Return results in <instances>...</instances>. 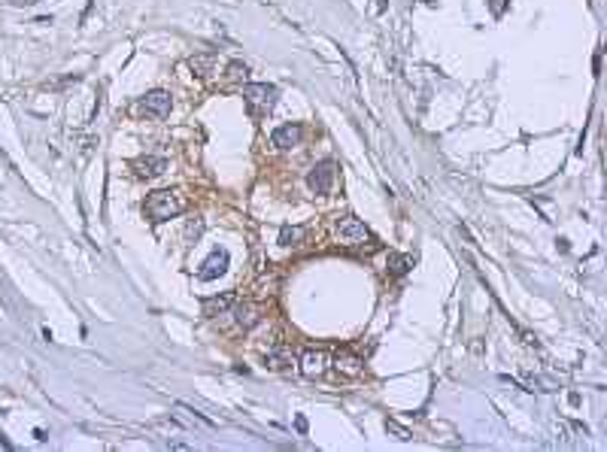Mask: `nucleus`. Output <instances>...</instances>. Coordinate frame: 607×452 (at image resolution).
I'll list each match as a JSON object with an SVG mask.
<instances>
[{"mask_svg":"<svg viewBox=\"0 0 607 452\" xmlns=\"http://www.w3.org/2000/svg\"><path fill=\"white\" fill-rule=\"evenodd\" d=\"M228 76H231V79H246V76H250V67L240 64V61H234L231 67H228Z\"/></svg>","mask_w":607,"mask_h":452,"instance_id":"16","label":"nucleus"},{"mask_svg":"<svg viewBox=\"0 0 607 452\" xmlns=\"http://www.w3.org/2000/svg\"><path fill=\"white\" fill-rule=\"evenodd\" d=\"M243 97L250 107H259V109H271L277 104V88L268 85V82H250L243 85Z\"/></svg>","mask_w":607,"mask_h":452,"instance_id":"3","label":"nucleus"},{"mask_svg":"<svg viewBox=\"0 0 607 452\" xmlns=\"http://www.w3.org/2000/svg\"><path fill=\"white\" fill-rule=\"evenodd\" d=\"M186 207H189V200H186L182 191L164 189V191H152V195L146 198V207L143 210H146V216H149L152 222H164V219L179 216Z\"/></svg>","mask_w":607,"mask_h":452,"instance_id":"1","label":"nucleus"},{"mask_svg":"<svg viewBox=\"0 0 607 452\" xmlns=\"http://www.w3.org/2000/svg\"><path fill=\"white\" fill-rule=\"evenodd\" d=\"M231 307H234V292H225V294H219V298L204 301V316H222V313H228Z\"/></svg>","mask_w":607,"mask_h":452,"instance_id":"11","label":"nucleus"},{"mask_svg":"<svg viewBox=\"0 0 607 452\" xmlns=\"http://www.w3.org/2000/svg\"><path fill=\"white\" fill-rule=\"evenodd\" d=\"M225 270H228V252H222V249H219V252H213L204 264H200L198 276H200V280H216V276H222Z\"/></svg>","mask_w":607,"mask_h":452,"instance_id":"8","label":"nucleus"},{"mask_svg":"<svg viewBox=\"0 0 607 452\" xmlns=\"http://www.w3.org/2000/svg\"><path fill=\"white\" fill-rule=\"evenodd\" d=\"M134 170L140 173V177L149 179V177H158V173L168 170V161H164V158H155V155H149V158H137V161H134Z\"/></svg>","mask_w":607,"mask_h":452,"instance_id":"10","label":"nucleus"},{"mask_svg":"<svg viewBox=\"0 0 607 452\" xmlns=\"http://www.w3.org/2000/svg\"><path fill=\"white\" fill-rule=\"evenodd\" d=\"M304 137V128L301 125H282L273 131V146L277 149H292V146H298Z\"/></svg>","mask_w":607,"mask_h":452,"instance_id":"9","label":"nucleus"},{"mask_svg":"<svg viewBox=\"0 0 607 452\" xmlns=\"http://www.w3.org/2000/svg\"><path fill=\"white\" fill-rule=\"evenodd\" d=\"M268 364L273 371H289L292 364H295V355L289 352V349H271L268 352Z\"/></svg>","mask_w":607,"mask_h":452,"instance_id":"13","label":"nucleus"},{"mask_svg":"<svg viewBox=\"0 0 607 452\" xmlns=\"http://www.w3.org/2000/svg\"><path fill=\"white\" fill-rule=\"evenodd\" d=\"M334 173H337V164L334 161H322V164H316V167L310 170L307 186L316 191V195H328L331 186H334Z\"/></svg>","mask_w":607,"mask_h":452,"instance_id":"4","label":"nucleus"},{"mask_svg":"<svg viewBox=\"0 0 607 452\" xmlns=\"http://www.w3.org/2000/svg\"><path fill=\"white\" fill-rule=\"evenodd\" d=\"M261 303H252V301H243V303H237V307L231 310V316H234V322L240 325L243 331H250V328H255L261 322Z\"/></svg>","mask_w":607,"mask_h":452,"instance_id":"6","label":"nucleus"},{"mask_svg":"<svg viewBox=\"0 0 607 452\" xmlns=\"http://www.w3.org/2000/svg\"><path fill=\"white\" fill-rule=\"evenodd\" d=\"M410 267H413V258H410V255H389V270H392L395 276L410 273Z\"/></svg>","mask_w":607,"mask_h":452,"instance_id":"14","label":"nucleus"},{"mask_svg":"<svg viewBox=\"0 0 607 452\" xmlns=\"http://www.w3.org/2000/svg\"><path fill=\"white\" fill-rule=\"evenodd\" d=\"M386 428H389V431H395V434H398L401 440H410V431H404L401 425H395V422H386Z\"/></svg>","mask_w":607,"mask_h":452,"instance_id":"17","label":"nucleus"},{"mask_svg":"<svg viewBox=\"0 0 607 452\" xmlns=\"http://www.w3.org/2000/svg\"><path fill=\"white\" fill-rule=\"evenodd\" d=\"M301 371L304 376H322L328 371V352L325 349H307L301 355Z\"/></svg>","mask_w":607,"mask_h":452,"instance_id":"7","label":"nucleus"},{"mask_svg":"<svg viewBox=\"0 0 607 452\" xmlns=\"http://www.w3.org/2000/svg\"><path fill=\"white\" fill-rule=\"evenodd\" d=\"M170 95L168 91H149L143 100H140V109L146 116H152V118H164V116H170Z\"/></svg>","mask_w":607,"mask_h":452,"instance_id":"5","label":"nucleus"},{"mask_svg":"<svg viewBox=\"0 0 607 452\" xmlns=\"http://www.w3.org/2000/svg\"><path fill=\"white\" fill-rule=\"evenodd\" d=\"M334 367L340 374H346V376H358L362 374V367H364V362L358 355H349V352H343V355H337V362H334Z\"/></svg>","mask_w":607,"mask_h":452,"instance_id":"12","label":"nucleus"},{"mask_svg":"<svg viewBox=\"0 0 607 452\" xmlns=\"http://www.w3.org/2000/svg\"><path fill=\"white\" fill-rule=\"evenodd\" d=\"M334 237H337V243H343V246H349V249L374 243V234L367 231L364 222H358L355 216H343V219H340L337 228H334Z\"/></svg>","mask_w":607,"mask_h":452,"instance_id":"2","label":"nucleus"},{"mask_svg":"<svg viewBox=\"0 0 607 452\" xmlns=\"http://www.w3.org/2000/svg\"><path fill=\"white\" fill-rule=\"evenodd\" d=\"M304 237H307V231H304V228H289L286 225V228L280 231V243L282 246H298Z\"/></svg>","mask_w":607,"mask_h":452,"instance_id":"15","label":"nucleus"}]
</instances>
